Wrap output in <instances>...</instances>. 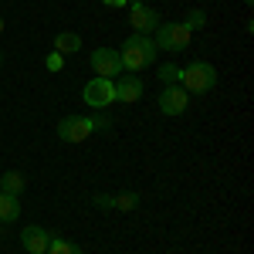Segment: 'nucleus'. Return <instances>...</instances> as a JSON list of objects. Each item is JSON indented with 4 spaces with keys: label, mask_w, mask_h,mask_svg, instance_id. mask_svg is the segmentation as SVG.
Segmentation results:
<instances>
[{
    "label": "nucleus",
    "mask_w": 254,
    "mask_h": 254,
    "mask_svg": "<svg viewBox=\"0 0 254 254\" xmlns=\"http://www.w3.org/2000/svg\"><path fill=\"white\" fill-rule=\"evenodd\" d=\"M156 51H159V48L153 44V38H146V34H132V38L122 44V51H119L122 71H146V68H153Z\"/></svg>",
    "instance_id": "obj_1"
},
{
    "label": "nucleus",
    "mask_w": 254,
    "mask_h": 254,
    "mask_svg": "<svg viewBox=\"0 0 254 254\" xmlns=\"http://www.w3.org/2000/svg\"><path fill=\"white\" fill-rule=\"evenodd\" d=\"M180 85H183L187 95H190V92H193V95H207V92L217 85V68H214V64H207V61H193V64L183 68Z\"/></svg>",
    "instance_id": "obj_2"
},
{
    "label": "nucleus",
    "mask_w": 254,
    "mask_h": 254,
    "mask_svg": "<svg viewBox=\"0 0 254 254\" xmlns=\"http://www.w3.org/2000/svg\"><path fill=\"white\" fill-rule=\"evenodd\" d=\"M81 98H85V105H92V109H109V105L116 102V85H112V78H92L81 88Z\"/></svg>",
    "instance_id": "obj_3"
},
{
    "label": "nucleus",
    "mask_w": 254,
    "mask_h": 254,
    "mask_svg": "<svg viewBox=\"0 0 254 254\" xmlns=\"http://www.w3.org/2000/svg\"><path fill=\"white\" fill-rule=\"evenodd\" d=\"M153 44L163 48V51H183V48L190 44V31H187L183 24H159Z\"/></svg>",
    "instance_id": "obj_4"
},
{
    "label": "nucleus",
    "mask_w": 254,
    "mask_h": 254,
    "mask_svg": "<svg viewBox=\"0 0 254 254\" xmlns=\"http://www.w3.org/2000/svg\"><path fill=\"white\" fill-rule=\"evenodd\" d=\"M95 132V126H92V119L85 116H68L58 122V139L61 142H85V139Z\"/></svg>",
    "instance_id": "obj_5"
},
{
    "label": "nucleus",
    "mask_w": 254,
    "mask_h": 254,
    "mask_svg": "<svg viewBox=\"0 0 254 254\" xmlns=\"http://www.w3.org/2000/svg\"><path fill=\"white\" fill-rule=\"evenodd\" d=\"M92 68H95V78H119L122 75L119 51L116 48H95L92 51Z\"/></svg>",
    "instance_id": "obj_6"
},
{
    "label": "nucleus",
    "mask_w": 254,
    "mask_h": 254,
    "mask_svg": "<svg viewBox=\"0 0 254 254\" xmlns=\"http://www.w3.org/2000/svg\"><path fill=\"white\" fill-rule=\"evenodd\" d=\"M187 105H190V95H187L180 85H166V88L159 92V112H163V116H183Z\"/></svg>",
    "instance_id": "obj_7"
},
{
    "label": "nucleus",
    "mask_w": 254,
    "mask_h": 254,
    "mask_svg": "<svg viewBox=\"0 0 254 254\" xmlns=\"http://www.w3.org/2000/svg\"><path fill=\"white\" fill-rule=\"evenodd\" d=\"M129 24L136 27L139 34H146V31L159 27V14L149 7V3H139V0H132V7H129Z\"/></svg>",
    "instance_id": "obj_8"
},
{
    "label": "nucleus",
    "mask_w": 254,
    "mask_h": 254,
    "mask_svg": "<svg viewBox=\"0 0 254 254\" xmlns=\"http://www.w3.org/2000/svg\"><path fill=\"white\" fill-rule=\"evenodd\" d=\"M112 85H116V102H139L142 98V81L136 78V75H119V78H112Z\"/></svg>",
    "instance_id": "obj_9"
},
{
    "label": "nucleus",
    "mask_w": 254,
    "mask_h": 254,
    "mask_svg": "<svg viewBox=\"0 0 254 254\" xmlns=\"http://www.w3.org/2000/svg\"><path fill=\"white\" fill-rule=\"evenodd\" d=\"M20 244H24L27 254H44L48 244H51V234L41 231V227H24V231H20Z\"/></svg>",
    "instance_id": "obj_10"
},
{
    "label": "nucleus",
    "mask_w": 254,
    "mask_h": 254,
    "mask_svg": "<svg viewBox=\"0 0 254 254\" xmlns=\"http://www.w3.org/2000/svg\"><path fill=\"white\" fill-rule=\"evenodd\" d=\"M78 48H81V38L75 31H61L58 38H55V51H58V55H75Z\"/></svg>",
    "instance_id": "obj_11"
},
{
    "label": "nucleus",
    "mask_w": 254,
    "mask_h": 254,
    "mask_svg": "<svg viewBox=\"0 0 254 254\" xmlns=\"http://www.w3.org/2000/svg\"><path fill=\"white\" fill-rule=\"evenodd\" d=\"M17 214H20V200L10 193H0V220L10 224V220H17Z\"/></svg>",
    "instance_id": "obj_12"
},
{
    "label": "nucleus",
    "mask_w": 254,
    "mask_h": 254,
    "mask_svg": "<svg viewBox=\"0 0 254 254\" xmlns=\"http://www.w3.org/2000/svg\"><path fill=\"white\" fill-rule=\"evenodd\" d=\"M20 190H24V176H20V173H3V176H0V193L20 196Z\"/></svg>",
    "instance_id": "obj_13"
},
{
    "label": "nucleus",
    "mask_w": 254,
    "mask_h": 254,
    "mask_svg": "<svg viewBox=\"0 0 254 254\" xmlns=\"http://www.w3.org/2000/svg\"><path fill=\"white\" fill-rule=\"evenodd\" d=\"M44 254H81L78 244H68V241H61V237H51V244H48V251Z\"/></svg>",
    "instance_id": "obj_14"
},
{
    "label": "nucleus",
    "mask_w": 254,
    "mask_h": 254,
    "mask_svg": "<svg viewBox=\"0 0 254 254\" xmlns=\"http://www.w3.org/2000/svg\"><path fill=\"white\" fill-rule=\"evenodd\" d=\"M180 75H183V68H176V64H163L159 68V78L166 85H180Z\"/></svg>",
    "instance_id": "obj_15"
},
{
    "label": "nucleus",
    "mask_w": 254,
    "mask_h": 254,
    "mask_svg": "<svg viewBox=\"0 0 254 254\" xmlns=\"http://www.w3.org/2000/svg\"><path fill=\"white\" fill-rule=\"evenodd\" d=\"M203 24H207V14H203V10H190V14H187V20H183V27H187L190 34H193L196 27H203Z\"/></svg>",
    "instance_id": "obj_16"
},
{
    "label": "nucleus",
    "mask_w": 254,
    "mask_h": 254,
    "mask_svg": "<svg viewBox=\"0 0 254 254\" xmlns=\"http://www.w3.org/2000/svg\"><path fill=\"white\" fill-rule=\"evenodd\" d=\"M136 203H139V196H136V193H122V196H116V207H119V210H132Z\"/></svg>",
    "instance_id": "obj_17"
},
{
    "label": "nucleus",
    "mask_w": 254,
    "mask_h": 254,
    "mask_svg": "<svg viewBox=\"0 0 254 254\" xmlns=\"http://www.w3.org/2000/svg\"><path fill=\"white\" fill-rule=\"evenodd\" d=\"M44 64H48V71H61V64H64V55H58V51H51V55L44 58Z\"/></svg>",
    "instance_id": "obj_18"
},
{
    "label": "nucleus",
    "mask_w": 254,
    "mask_h": 254,
    "mask_svg": "<svg viewBox=\"0 0 254 254\" xmlns=\"http://www.w3.org/2000/svg\"><path fill=\"white\" fill-rule=\"evenodd\" d=\"M95 203H98V207H116V196H102V193H98Z\"/></svg>",
    "instance_id": "obj_19"
},
{
    "label": "nucleus",
    "mask_w": 254,
    "mask_h": 254,
    "mask_svg": "<svg viewBox=\"0 0 254 254\" xmlns=\"http://www.w3.org/2000/svg\"><path fill=\"white\" fill-rule=\"evenodd\" d=\"M105 3H126V0H105Z\"/></svg>",
    "instance_id": "obj_20"
},
{
    "label": "nucleus",
    "mask_w": 254,
    "mask_h": 254,
    "mask_svg": "<svg viewBox=\"0 0 254 254\" xmlns=\"http://www.w3.org/2000/svg\"><path fill=\"white\" fill-rule=\"evenodd\" d=\"M0 31H3V17H0Z\"/></svg>",
    "instance_id": "obj_21"
}]
</instances>
